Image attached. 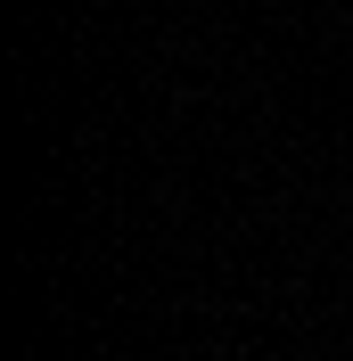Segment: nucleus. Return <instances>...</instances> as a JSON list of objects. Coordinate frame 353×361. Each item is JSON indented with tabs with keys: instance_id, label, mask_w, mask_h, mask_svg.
<instances>
[{
	"instance_id": "f257e3e1",
	"label": "nucleus",
	"mask_w": 353,
	"mask_h": 361,
	"mask_svg": "<svg viewBox=\"0 0 353 361\" xmlns=\"http://www.w3.org/2000/svg\"><path fill=\"white\" fill-rule=\"evenodd\" d=\"M345 25H353V0H345Z\"/></svg>"
}]
</instances>
